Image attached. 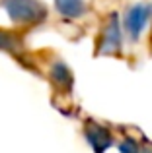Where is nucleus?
<instances>
[{
	"label": "nucleus",
	"instance_id": "6e6552de",
	"mask_svg": "<svg viewBox=\"0 0 152 153\" xmlns=\"http://www.w3.org/2000/svg\"><path fill=\"white\" fill-rule=\"evenodd\" d=\"M0 51L20 52V51H22L20 35H16L14 31H4V29H0Z\"/></svg>",
	"mask_w": 152,
	"mask_h": 153
},
{
	"label": "nucleus",
	"instance_id": "39448f33",
	"mask_svg": "<svg viewBox=\"0 0 152 153\" xmlns=\"http://www.w3.org/2000/svg\"><path fill=\"white\" fill-rule=\"evenodd\" d=\"M117 149L121 153H152V140L137 126L119 124L117 126Z\"/></svg>",
	"mask_w": 152,
	"mask_h": 153
},
{
	"label": "nucleus",
	"instance_id": "7ed1b4c3",
	"mask_svg": "<svg viewBox=\"0 0 152 153\" xmlns=\"http://www.w3.org/2000/svg\"><path fill=\"white\" fill-rule=\"evenodd\" d=\"M2 8L8 12L12 22L20 27L43 23L49 14L47 6L41 0H2Z\"/></svg>",
	"mask_w": 152,
	"mask_h": 153
},
{
	"label": "nucleus",
	"instance_id": "0eeeda50",
	"mask_svg": "<svg viewBox=\"0 0 152 153\" xmlns=\"http://www.w3.org/2000/svg\"><path fill=\"white\" fill-rule=\"evenodd\" d=\"M49 78H51V83L57 87L59 91L62 93H70L72 91V85H74V76L70 72V68L66 66L62 60H55L49 68Z\"/></svg>",
	"mask_w": 152,
	"mask_h": 153
},
{
	"label": "nucleus",
	"instance_id": "f257e3e1",
	"mask_svg": "<svg viewBox=\"0 0 152 153\" xmlns=\"http://www.w3.org/2000/svg\"><path fill=\"white\" fill-rule=\"evenodd\" d=\"M123 23L127 62L131 66L152 58V0H115Z\"/></svg>",
	"mask_w": 152,
	"mask_h": 153
},
{
	"label": "nucleus",
	"instance_id": "f03ea898",
	"mask_svg": "<svg viewBox=\"0 0 152 153\" xmlns=\"http://www.w3.org/2000/svg\"><path fill=\"white\" fill-rule=\"evenodd\" d=\"M96 56H109V58H127V45L123 23L119 16L117 4H109L102 14L96 33Z\"/></svg>",
	"mask_w": 152,
	"mask_h": 153
},
{
	"label": "nucleus",
	"instance_id": "20e7f679",
	"mask_svg": "<svg viewBox=\"0 0 152 153\" xmlns=\"http://www.w3.org/2000/svg\"><path fill=\"white\" fill-rule=\"evenodd\" d=\"M84 140L88 142V146L94 149V153H103L109 147L117 146V126H111L107 122L96 118H86L82 126Z\"/></svg>",
	"mask_w": 152,
	"mask_h": 153
},
{
	"label": "nucleus",
	"instance_id": "423d86ee",
	"mask_svg": "<svg viewBox=\"0 0 152 153\" xmlns=\"http://www.w3.org/2000/svg\"><path fill=\"white\" fill-rule=\"evenodd\" d=\"M55 10L66 22H82L92 14V8L86 0H55Z\"/></svg>",
	"mask_w": 152,
	"mask_h": 153
}]
</instances>
